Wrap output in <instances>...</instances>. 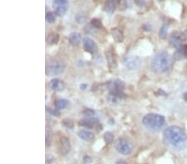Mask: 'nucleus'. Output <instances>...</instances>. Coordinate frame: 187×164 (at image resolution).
I'll return each mask as SVG.
<instances>
[{"label":"nucleus","instance_id":"obj_1","mask_svg":"<svg viewBox=\"0 0 187 164\" xmlns=\"http://www.w3.org/2000/svg\"><path fill=\"white\" fill-rule=\"evenodd\" d=\"M187 136L185 130L179 126H170L164 131V141L174 149L181 150L186 146Z\"/></svg>","mask_w":187,"mask_h":164},{"label":"nucleus","instance_id":"obj_33","mask_svg":"<svg viewBox=\"0 0 187 164\" xmlns=\"http://www.w3.org/2000/svg\"><path fill=\"white\" fill-rule=\"evenodd\" d=\"M181 36L182 40H184V41H187V28L186 29V30L184 31L182 33H181Z\"/></svg>","mask_w":187,"mask_h":164},{"label":"nucleus","instance_id":"obj_3","mask_svg":"<svg viewBox=\"0 0 187 164\" xmlns=\"http://www.w3.org/2000/svg\"><path fill=\"white\" fill-rule=\"evenodd\" d=\"M142 124L145 127L150 131L158 132L161 130L166 125V119L164 116L150 113L145 115L142 119Z\"/></svg>","mask_w":187,"mask_h":164},{"label":"nucleus","instance_id":"obj_8","mask_svg":"<svg viewBox=\"0 0 187 164\" xmlns=\"http://www.w3.org/2000/svg\"><path fill=\"white\" fill-rule=\"evenodd\" d=\"M123 64L129 70H137L141 65V59L136 56H126L123 60Z\"/></svg>","mask_w":187,"mask_h":164},{"label":"nucleus","instance_id":"obj_36","mask_svg":"<svg viewBox=\"0 0 187 164\" xmlns=\"http://www.w3.org/2000/svg\"><path fill=\"white\" fill-rule=\"evenodd\" d=\"M183 99H184L185 101H186L187 102V92H186V93L183 95Z\"/></svg>","mask_w":187,"mask_h":164},{"label":"nucleus","instance_id":"obj_14","mask_svg":"<svg viewBox=\"0 0 187 164\" xmlns=\"http://www.w3.org/2000/svg\"><path fill=\"white\" fill-rule=\"evenodd\" d=\"M49 87L52 91H62L65 89V85L60 80L52 79L49 82Z\"/></svg>","mask_w":187,"mask_h":164},{"label":"nucleus","instance_id":"obj_37","mask_svg":"<svg viewBox=\"0 0 187 164\" xmlns=\"http://www.w3.org/2000/svg\"><path fill=\"white\" fill-rule=\"evenodd\" d=\"M87 88V85H81V89L82 90H85Z\"/></svg>","mask_w":187,"mask_h":164},{"label":"nucleus","instance_id":"obj_16","mask_svg":"<svg viewBox=\"0 0 187 164\" xmlns=\"http://www.w3.org/2000/svg\"><path fill=\"white\" fill-rule=\"evenodd\" d=\"M112 35L113 39L115 40L116 43H122L124 40V35L123 32L118 27H115L112 30Z\"/></svg>","mask_w":187,"mask_h":164},{"label":"nucleus","instance_id":"obj_19","mask_svg":"<svg viewBox=\"0 0 187 164\" xmlns=\"http://www.w3.org/2000/svg\"><path fill=\"white\" fill-rule=\"evenodd\" d=\"M95 124H98L97 123V119H84V120H81L79 124L81 126H84L86 128H92L95 125Z\"/></svg>","mask_w":187,"mask_h":164},{"label":"nucleus","instance_id":"obj_30","mask_svg":"<svg viewBox=\"0 0 187 164\" xmlns=\"http://www.w3.org/2000/svg\"><path fill=\"white\" fill-rule=\"evenodd\" d=\"M53 160H54V158H53V157L51 154H47L46 155V163L47 164H50Z\"/></svg>","mask_w":187,"mask_h":164},{"label":"nucleus","instance_id":"obj_24","mask_svg":"<svg viewBox=\"0 0 187 164\" xmlns=\"http://www.w3.org/2000/svg\"><path fill=\"white\" fill-rule=\"evenodd\" d=\"M103 139H104V141L106 142V143H111L114 141V135L111 132H106L104 134Z\"/></svg>","mask_w":187,"mask_h":164},{"label":"nucleus","instance_id":"obj_18","mask_svg":"<svg viewBox=\"0 0 187 164\" xmlns=\"http://www.w3.org/2000/svg\"><path fill=\"white\" fill-rule=\"evenodd\" d=\"M69 42L74 47L78 46L81 43V35H80V33H78V32L71 33L70 36H69Z\"/></svg>","mask_w":187,"mask_h":164},{"label":"nucleus","instance_id":"obj_9","mask_svg":"<svg viewBox=\"0 0 187 164\" xmlns=\"http://www.w3.org/2000/svg\"><path fill=\"white\" fill-rule=\"evenodd\" d=\"M83 46L87 51H89L90 53H92V54L97 53V49H98L97 43H95L92 38L87 37V36L83 39Z\"/></svg>","mask_w":187,"mask_h":164},{"label":"nucleus","instance_id":"obj_20","mask_svg":"<svg viewBox=\"0 0 187 164\" xmlns=\"http://www.w3.org/2000/svg\"><path fill=\"white\" fill-rule=\"evenodd\" d=\"M52 137H53V134H52V129L48 128L46 129V137H45V141H46V146L51 145L52 143Z\"/></svg>","mask_w":187,"mask_h":164},{"label":"nucleus","instance_id":"obj_26","mask_svg":"<svg viewBox=\"0 0 187 164\" xmlns=\"http://www.w3.org/2000/svg\"><path fill=\"white\" fill-rule=\"evenodd\" d=\"M91 25H92L93 27L97 28V29L102 27V23H101V22L100 21L99 19H97V18H93V19L91 21Z\"/></svg>","mask_w":187,"mask_h":164},{"label":"nucleus","instance_id":"obj_38","mask_svg":"<svg viewBox=\"0 0 187 164\" xmlns=\"http://www.w3.org/2000/svg\"><path fill=\"white\" fill-rule=\"evenodd\" d=\"M159 1H161V0H159Z\"/></svg>","mask_w":187,"mask_h":164},{"label":"nucleus","instance_id":"obj_10","mask_svg":"<svg viewBox=\"0 0 187 164\" xmlns=\"http://www.w3.org/2000/svg\"><path fill=\"white\" fill-rule=\"evenodd\" d=\"M59 143H60V150L62 154L63 155L68 154L69 152L71 151V143L68 139L65 136H62L60 138Z\"/></svg>","mask_w":187,"mask_h":164},{"label":"nucleus","instance_id":"obj_12","mask_svg":"<svg viewBox=\"0 0 187 164\" xmlns=\"http://www.w3.org/2000/svg\"><path fill=\"white\" fill-rule=\"evenodd\" d=\"M187 57V44L182 45L181 47L177 48L174 52V58L177 61H181Z\"/></svg>","mask_w":187,"mask_h":164},{"label":"nucleus","instance_id":"obj_5","mask_svg":"<svg viewBox=\"0 0 187 164\" xmlns=\"http://www.w3.org/2000/svg\"><path fill=\"white\" fill-rule=\"evenodd\" d=\"M115 148L122 155H130L133 151V145L129 140L120 138L115 143Z\"/></svg>","mask_w":187,"mask_h":164},{"label":"nucleus","instance_id":"obj_28","mask_svg":"<svg viewBox=\"0 0 187 164\" xmlns=\"http://www.w3.org/2000/svg\"><path fill=\"white\" fill-rule=\"evenodd\" d=\"M76 20H77V22L78 23H82L86 22L87 18H86L85 15H83V14H81V13H79V14H77V15L76 16Z\"/></svg>","mask_w":187,"mask_h":164},{"label":"nucleus","instance_id":"obj_6","mask_svg":"<svg viewBox=\"0 0 187 164\" xmlns=\"http://www.w3.org/2000/svg\"><path fill=\"white\" fill-rule=\"evenodd\" d=\"M52 6L55 9L57 16H63L68 8V0H53Z\"/></svg>","mask_w":187,"mask_h":164},{"label":"nucleus","instance_id":"obj_25","mask_svg":"<svg viewBox=\"0 0 187 164\" xmlns=\"http://www.w3.org/2000/svg\"><path fill=\"white\" fill-rule=\"evenodd\" d=\"M67 104H68V101L66 99H58V100H57L56 104H55L57 109H64L67 106Z\"/></svg>","mask_w":187,"mask_h":164},{"label":"nucleus","instance_id":"obj_7","mask_svg":"<svg viewBox=\"0 0 187 164\" xmlns=\"http://www.w3.org/2000/svg\"><path fill=\"white\" fill-rule=\"evenodd\" d=\"M107 87L110 91V94H117L120 92H123L125 88V83L121 80H114L107 83Z\"/></svg>","mask_w":187,"mask_h":164},{"label":"nucleus","instance_id":"obj_13","mask_svg":"<svg viewBox=\"0 0 187 164\" xmlns=\"http://www.w3.org/2000/svg\"><path fill=\"white\" fill-rule=\"evenodd\" d=\"M78 137L81 139L87 141V142H91L93 141L95 139V135L92 132L89 131V130H86V129H81L78 131L77 133Z\"/></svg>","mask_w":187,"mask_h":164},{"label":"nucleus","instance_id":"obj_2","mask_svg":"<svg viewBox=\"0 0 187 164\" xmlns=\"http://www.w3.org/2000/svg\"><path fill=\"white\" fill-rule=\"evenodd\" d=\"M171 58L167 51H161L153 57L150 68L156 73H165L168 71L171 67Z\"/></svg>","mask_w":187,"mask_h":164},{"label":"nucleus","instance_id":"obj_27","mask_svg":"<svg viewBox=\"0 0 187 164\" xmlns=\"http://www.w3.org/2000/svg\"><path fill=\"white\" fill-rule=\"evenodd\" d=\"M82 114H83V115L87 116V117H92L93 115H95V111L93 109L87 108L82 111Z\"/></svg>","mask_w":187,"mask_h":164},{"label":"nucleus","instance_id":"obj_35","mask_svg":"<svg viewBox=\"0 0 187 164\" xmlns=\"http://www.w3.org/2000/svg\"><path fill=\"white\" fill-rule=\"evenodd\" d=\"M116 164H127L125 161H123V160H118L117 163H116Z\"/></svg>","mask_w":187,"mask_h":164},{"label":"nucleus","instance_id":"obj_21","mask_svg":"<svg viewBox=\"0 0 187 164\" xmlns=\"http://www.w3.org/2000/svg\"><path fill=\"white\" fill-rule=\"evenodd\" d=\"M58 41H59V36H58V34H56V33L49 34L47 37V43L48 44H51V45L56 44Z\"/></svg>","mask_w":187,"mask_h":164},{"label":"nucleus","instance_id":"obj_23","mask_svg":"<svg viewBox=\"0 0 187 164\" xmlns=\"http://www.w3.org/2000/svg\"><path fill=\"white\" fill-rule=\"evenodd\" d=\"M169 28L168 23H164L163 26L161 27V30L159 32V36H161V38H166V34H167V31Z\"/></svg>","mask_w":187,"mask_h":164},{"label":"nucleus","instance_id":"obj_15","mask_svg":"<svg viewBox=\"0 0 187 164\" xmlns=\"http://www.w3.org/2000/svg\"><path fill=\"white\" fill-rule=\"evenodd\" d=\"M118 1L119 0H106L104 6L105 11L108 13H113L118 4Z\"/></svg>","mask_w":187,"mask_h":164},{"label":"nucleus","instance_id":"obj_11","mask_svg":"<svg viewBox=\"0 0 187 164\" xmlns=\"http://www.w3.org/2000/svg\"><path fill=\"white\" fill-rule=\"evenodd\" d=\"M169 40H170V45L175 49L179 48L182 46V44H181L182 39H181V34H179L177 32H175L173 33H171V35L169 37Z\"/></svg>","mask_w":187,"mask_h":164},{"label":"nucleus","instance_id":"obj_34","mask_svg":"<svg viewBox=\"0 0 187 164\" xmlns=\"http://www.w3.org/2000/svg\"><path fill=\"white\" fill-rule=\"evenodd\" d=\"M143 29L145 31H150L151 30V26L150 24L143 25Z\"/></svg>","mask_w":187,"mask_h":164},{"label":"nucleus","instance_id":"obj_29","mask_svg":"<svg viewBox=\"0 0 187 164\" xmlns=\"http://www.w3.org/2000/svg\"><path fill=\"white\" fill-rule=\"evenodd\" d=\"M134 2L139 8H145L146 5V0H134Z\"/></svg>","mask_w":187,"mask_h":164},{"label":"nucleus","instance_id":"obj_32","mask_svg":"<svg viewBox=\"0 0 187 164\" xmlns=\"http://www.w3.org/2000/svg\"><path fill=\"white\" fill-rule=\"evenodd\" d=\"M83 162H84V163H92V158H90L89 156H87V155H86V156H84V158H83Z\"/></svg>","mask_w":187,"mask_h":164},{"label":"nucleus","instance_id":"obj_17","mask_svg":"<svg viewBox=\"0 0 187 164\" xmlns=\"http://www.w3.org/2000/svg\"><path fill=\"white\" fill-rule=\"evenodd\" d=\"M106 58L107 63L110 67L112 68H115L117 66V60H116V57H115V55L113 53V51L111 50H107L106 51Z\"/></svg>","mask_w":187,"mask_h":164},{"label":"nucleus","instance_id":"obj_31","mask_svg":"<svg viewBox=\"0 0 187 164\" xmlns=\"http://www.w3.org/2000/svg\"><path fill=\"white\" fill-rule=\"evenodd\" d=\"M63 124L66 126L67 128H68L70 129H72V127H73V124H72V123L70 121H66V120H63Z\"/></svg>","mask_w":187,"mask_h":164},{"label":"nucleus","instance_id":"obj_22","mask_svg":"<svg viewBox=\"0 0 187 164\" xmlns=\"http://www.w3.org/2000/svg\"><path fill=\"white\" fill-rule=\"evenodd\" d=\"M57 14L53 12H48L46 14V21L49 23H53L56 20Z\"/></svg>","mask_w":187,"mask_h":164},{"label":"nucleus","instance_id":"obj_4","mask_svg":"<svg viewBox=\"0 0 187 164\" xmlns=\"http://www.w3.org/2000/svg\"><path fill=\"white\" fill-rule=\"evenodd\" d=\"M66 69V64L64 61L55 59V60H51L48 62L46 66L45 72L46 75L48 76H54L62 74Z\"/></svg>","mask_w":187,"mask_h":164}]
</instances>
